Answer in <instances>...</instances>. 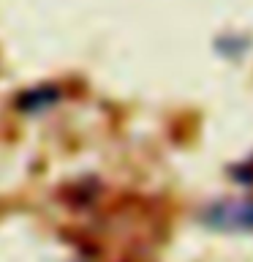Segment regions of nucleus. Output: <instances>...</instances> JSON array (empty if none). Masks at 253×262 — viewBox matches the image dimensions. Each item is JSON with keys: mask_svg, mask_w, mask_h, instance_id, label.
I'll use <instances>...</instances> for the list:
<instances>
[{"mask_svg": "<svg viewBox=\"0 0 253 262\" xmlns=\"http://www.w3.org/2000/svg\"><path fill=\"white\" fill-rule=\"evenodd\" d=\"M212 221L220 227H253V202L242 205H220L212 213Z\"/></svg>", "mask_w": 253, "mask_h": 262, "instance_id": "nucleus-1", "label": "nucleus"}]
</instances>
